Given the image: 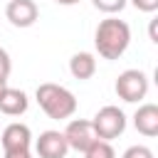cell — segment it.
Masks as SVG:
<instances>
[{"label":"cell","instance_id":"6da1fadb","mask_svg":"<svg viewBox=\"0 0 158 158\" xmlns=\"http://www.w3.org/2000/svg\"><path fill=\"white\" fill-rule=\"evenodd\" d=\"M94 44H96L99 57H104V59H118L128 49V44H131V27L123 20H118V17H106L96 27Z\"/></svg>","mask_w":158,"mask_h":158},{"label":"cell","instance_id":"7a4b0ae2","mask_svg":"<svg viewBox=\"0 0 158 158\" xmlns=\"http://www.w3.org/2000/svg\"><path fill=\"white\" fill-rule=\"evenodd\" d=\"M37 104L42 106V111L49 116V118H69L74 111H77V99L69 89L59 86V84H52V81H44L37 86Z\"/></svg>","mask_w":158,"mask_h":158},{"label":"cell","instance_id":"3957f363","mask_svg":"<svg viewBox=\"0 0 158 158\" xmlns=\"http://www.w3.org/2000/svg\"><path fill=\"white\" fill-rule=\"evenodd\" d=\"M94 133L101 141H114L126 131V116L118 106H104L96 111V116L91 118Z\"/></svg>","mask_w":158,"mask_h":158},{"label":"cell","instance_id":"277c9868","mask_svg":"<svg viewBox=\"0 0 158 158\" xmlns=\"http://www.w3.org/2000/svg\"><path fill=\"white\" fill-rule=\"evenodd\" d=\"M116 94H118V99H123L128 104H136V101L146 99V94H148V77L141 69L121 72L118 79H116Z\"/></svg>","mask_w":158,"mask_h":158},{"label":"cell","instance_id":"5b68a950","mask_svg":"<svg viewBox=\"0 0 158 158\" xmlns=\"http://www.w3.org/2000/svg\"><path fill=\"white\" fill-rule=\"evenodd\" d=\"M62 133H64V138H67V146L74 148V151H79V153H84V151L96 141L94 126H91V121H86V118H74V121H69Z\"/></svg>","mask_w":158,"mask_h":158},{"label":"cell","instance_id":"8992f818","mask_svg":"<svg viewBox=\"0 0 158 158\" xmlns=\"http://www.w3.org/2000/svg\"><path fill=\"white\" fill-rule=\"evenodd\" d=\"M5 17L15 27H30L40 17V7L35 0H10L5 7Z\"/></svg>","mask_w":158,"mask_h":158},{"label":"cell","instance_id":"52a82bcc","mask_svg":"<svg viewBox=\"0 0 158 158\" xmlns=\"http://www.w3.org/2000/svg\"><path fill=\"white\" fill-rule=\"evenodd\" d=\"M35 151L40 158H64L69 153V146L62 131H42L35 143Z\"/></svg>","mask_w":158,"mask_h":158},{"label":"cell","instance_id":"ba28073f","mask_svg":"<svg viewBox=\"0 0 158 158\" xmlns=\"http://www.w3.org/2000/svg\"><path fill=\"white\" fill-rule=\"evenodd\" d=\"M0 143H2V151L30 148V143H32V131H30V126L15 121V123L5 126V131H2V136H0Z\"/></svg>","mask_w":158,"mask_h":158},{"label":"cell","instance_id":"9c48e42d","mask_svg":"<svg viewBox=\"0 0 158 158\" xmlns=\"http://www.w3.org/2000/svg\"><path fill=\"white\" fill-rule=\"evenodd\" d=\"M133 126L138 133L153 138L158 136V106L156 104H143L138 106V111L133 114Z\"/></svg>","mask_w":158,"mask_h":158},{"label":"cell","instance_id":"30bf717a","mask_svg":"<svg viewBox=\"0 0 158 158\" xmlns=\"http://www.w3.org/2000/svg\"><path fill=\"white\" fill-rule=\"evenodd\" d=\"M27 106H30V101H27V94H25L22 89L5 86V89L0 91V111H2V114H7V116H20V114L27 111Z\"/></svg>","mask_w":158,"mask_h":158},{"label":"cell","instance_id":"8fae6325","mask_svg":"<svg viewBox=\"0 0 158 158\" xmlns=\"http://www.w3.org/2000/svg\"><path fill=\"white\" fill-rule=\"evenodd\" d=\"M69 72L74 79H91L96 72V59L91 52H77L69 59Z\"/></svg>","mask_w":158,"mask_h":158},{"label":"cell","instance_id":"7c38bea8","mask_svg":"<svg viewBox=\"0 0 158 158\" xmlns=\"http://www.w3.org/2000/svg\"><path fill=\"white\" fill-rule=\"evenodd\" d=\"M84 158H116V151H114L111 141H101V138H96V141L84 151Z\"/></svg>","mask_w":158,"mask_h":158},{"label":"cell","instance_id":"4fadbf2b","mask_svg":"<svg viewBox=\"0 0 158 158\" xmlns=\"http://www.w3.org/2000/svg\"><path fill=\"white\" fill-rule=\"evenodd\" d=\"M96 10L106 12V15H114V12H121L126 7V0H91Z\"/></svg>","mask_w":158,"mask_h":158},{"label":"cell","instance_id":"5bb4252c","mask_svg":"<svg viewBox=\"0 0 158 158\" xmlns=\"http://www.w3.org/2000/svg\"><path fill=\"white\" fill-rule=\"evenodd\" d=\"M123 158H153V151L148 146H131V148H126Z\"/></svg>","mask_w":158,"mask_h":158},{"label":"cell","instance_id":"9a60e30c","mask_svg":"<svg viewBox=\"0 0 158 158\" xmlns=\"http://www.w3.org/2000/svg\"><path fill=\"white\" fill-rule=\"evenodd\" d=\"M131 2H133V7L141 10V12H156V10H158V0H131Z\"/></svg>","mask_w":158,"mask_h":158},{"label":"cell","instance_id":"2e32d148","mask_svg":"<svg viewBox=\"0 0 158 158\" xmlns=\"http://www.w3.org/2000/svg\"><path fill=\"white\" fill-rule=\"evenodd\" d=\"M10 69H12V62H10V54L0 47V77H10Z\"/></svg>","mask_w":158,"mask_h":158},{"label":"cell","instance_id":"e0dca14e","mask_svg":"<svg viewBox=\"0 0 158 158\" xmlns=\"http://www.w3.org/2000/svg\"><path fill=\"white\" fill-rule=\"evenodd\" d=\"M2 158H32L30 148H20V151H5Z\"/></svg>","mask_w":158,"mask_h":158},{"label":"cell","instance_id":"ac0fdd59","mask_svg":"<svg viewBox=\"0 0 158 158\" xmlns=\"http://www.w3.org/2000/svg\"><path fill=\"white\" fill-rule=\"evenodd\" d=\"M148 35H151V42H158V35H156V20H151V27H148Z\"/></svg>","mask_w":158,"mask_h":158},{"label":"cell","instance_id":"d6986e66","mask_svg":"<svg viewBox=\"0 0 158 158\" xmlns=\"http://www.w3.org/2000/svg\"><path fill=\"white\" fill-rule=\"evenodd\" d=\"M54 2H59V5H77L79 0H54Z\"/></svg>","mask_w":158,"mask_h":158},{"label":"cell","instance_id":"ffe728a7","mask_svg":"<svg viewBox=\"0 0 158 158\" xmlns=\"http://www.w3.org/2000/svg\"><path fill=\"white\" fill-rule=\"evenodd\" d=\"M5 86H7V79H5V77H0V91H2Z\"/></svg>","mask_w":158,"mask_h":158}]
</instances>
